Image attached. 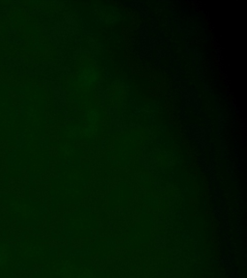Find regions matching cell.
<instances>
[{"mask_svg": "<svg viewBox=\"0 0 247 278\" xmlns=\"http://www.w3.org/2000/svg\"><path fill=\"white\" fill-rule=\"evenodd\" d=\"M115 245H116V243H115V241H114V240L109 239V240L107 241V247H108V248L112 249V248H114V247H115Z\"/></svg>", "mask_w": 247, "mask_h": 278, "instance_id": "2", "label": "cell"}, {"mask_svg": "<svg viewBox=\"0 0 247 278\" xmlns=\"http://www.w3.org/2000/svg\"><path fill=\"white\" fill-rule=\"evenodd\" d=\"M49 252H50V255H55L57 253V249L56 248H50Z\"/></svg>", "mask_w": 247, "mask_h": 278, "instance_id": "3", "label": "cell"}, {"mask_svg": "<svg viewBox=\"0 0 247 278\" xmlns=\"http://www.w3.org/2000/svg\"><path fill=\"white\" fill-rule=\"evenodd\" d=\"M5 258H6L5 251L3 249H0V265H2L5 262Z\"/></svg>", "mask_w": 247, "mask_h": 278, "instance_id": "1", "label": "cell"}, {"mask_svg": "<svg viewBox=\"0 0 247 278\" xmlns=\"http://www.w3.org/2000/svg\"><path fill=\"white\" fill-rule=\"evenodd\" d=\"M88 278V277H82V278Z\"/></svg>", "mask_w": 247, "mask_h": 278, "instance_id": "4", "label": "cell"}]
</instances>
